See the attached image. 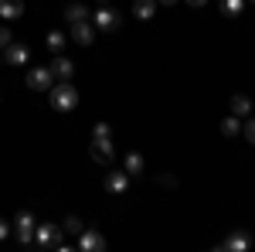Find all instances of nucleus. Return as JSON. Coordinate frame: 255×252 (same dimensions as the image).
I'll return each instance as SVG.
<instances>
[{
	"instance_id": "nucleus-1",
	"label": "nucleus",
	"mask_w": 255,
	"mask_h": 252,
	"mask_svg": "<svg viewBox=\"0 0 255 252\" xmlns=\"http://www.w3.org/2000/svg\"><path fill=\"white\" fill-rule=\"evenodd\" d=\"M48 99H51V106H55L58 113H72V109L79 106V89H75L72 82H55V85L48 89Z\"/></svg>"
},
{
	"instance_id": "nucleus-2",
	"label": "nucleus",
	"mask_w": 255,
	"mask_h": 252,
	"mask_svg": "<svg viewBox=\"0 0 255 252\" xmlns=\"http://www.w3.org/2000/svg\"><path fill=\"white\" fill-rule=\"evenodd\" d=\"M92 20H96V31H102V34H113V31H119V24H123L119 10H113V3H99Z\"/></svg>"
},
{
	"instance_id": "nucleus-3",
	"label": "nucleus",
	"mask_w": 255,
	"mask_h": 252,
	"mask_svg": "<svg viewBox=\"0 0 255 252\" xmlns=\"http://www.w3.org/2000/svg\"><path fill=\"white\" fill-rule=\"evenodd\" d=\"M89 154H92V160H96V164L109 167V164H113V157H116L113 136H92V147H89Z\"/></svg>"
},
{
	"instance_id": "nucleus-4",
	"label": "nucleus",
	"mask_w": 255,
	"mask_h": 252,
	"mask_svg": "<svg viewBox=\"0 0 255 252\" xmlns=\"http://www.w3.org/2000/svg\"><path fill=\"white\" fill-rule=\"evenodd\" d=\"M34 229H38V222H34V215H31V212H20L17 218H14V235H17L20 246L34 242Z\"/></svg>"
},
{
	"instance_id": "nucleus-5",
	"label": "nucleus",
	"mask_w": 255,
	"mask_h": 252,
	"mask_svg": "<svg viewBox=\"0 0 255 252\" xmlns=\"http://www.w3.org/2000/svg\"><path fill=\"white\" fill-rule=\"evenodd\" d=\"M34 242L41 249H61V229L58 225H38L34 229Z\"/></svg>"
},
{
	"instance_id": "nucleus-6",
	"label": "nucleus",
	"mask_w": 255,
	"mask_h": 252,
	"mask_svg": "<svg viewBox=\"0 0 255 252\" xmlns=\"http://www.w3.org/2000/svg\"><path fill=\"white\" fill-rule=\"evenodd\" d=\"M51 85H55V75H51L48 65H41V68H31V72H27V89H34V92H48Z\"/></svg>"
},
{
	"instance_id": "nucleus-7",
	"label": "nucleus",
	"mask_w": 255,
	"mask_h": 252,
	"mask_svg": "<svg viewBox=\"0 0 255 252\" xmlns=\"http://www.w3.org/2000/svg\"><path fill=\"white\" fill-rule=\"evenodd\" d=\"M249 246H252V235L245 232V229H235L228 239H221V242H218V249H228V252H245Z\"/></svg>"
},
{
	"instance_id": "nucleus-8",
	"label": "nucleus",
	"mask_w": 255,
	"mask_h": 252,
	"mask_svg": "<svg viewBox=\"0 0 255 252\" xmlns=\"http://www.w3.org/2000/svg\"><path fill=\"white\" fill-rule=\"evenodd\" d=\"M68 38L75 41V44H82V48H89V44L96 41V24H89V20H79V24H72Z\"/></svg>"
},
{
	"instance_id": "nucleus-9",
	"label": "nucleus",
	"mask_w": 255,
	"mask_h": 252,
	"mask_svg": "<svg viewBox=\"0 0 255 252\" xmlns=\"http://www.w3.org/2000/svg\"><path fill=\"white\" fill-rule=\"evenodd\" d=\"M79 249L82 252H106V239L96 229H82L79 232Z\"/></svg>"
},
{
	"instance_id": "nucleus-10",
	"label": "nucleus",
	"mask_w": 255,
	"mask_h": 252,
	"mask_svg": "<svg viewBox=\"0 0 255 252\" xmlns=\"http://www.w3.org/2000/svg\"><path fill=\"white\" fill-rule=\"evenodd\" d=\"M48 68H51V75L58 78V82H72V75H75V61L65 58V55H55V61Z\"/></svg>"
},
{
	"instance_id": "nucleus-11",
	"label": "nucleus",
	"mask_w": 255,
	"mask_h": 252,
	"mask_svg": "<svg viewBox=\"0 0 255 252\" xmlns=\"http://www.w3.org/2000/svg\"><path fill=\"white\" fill-rule=\"evenodd\" d=\"M126 188H129V174H126V171H109V177H106V191L109 194H126Z\"/></svg>"
},
{
	"instance_id": "nucleus-12",
	"label": "nucleus",
	"mask_w": 255,
	"mask_h": 252,
	"mask_svg": "<svg viewBox=\"0 0 255 252\" xmlns=\"http://www.w3.org/2000/svg\"><path fill=\"white\" fill-rule=\"evenodd\" d=\"M27 58H31V51H27L24 44H17V41H10V44L3 48V61H7V65H24Z\"/></svg>"
},
{
	"instance_id": "nucleus-13",
	"label": "nucleus",
	"mask_w": 255,
	"mask_h": 252,
	"mask_svg": "<svg viewBox=\"0 0 255 252\" xmlns=\"http://www.w3.org/2000/svg\"><path fill=\"white\" fill-rule=\"evenodd\" d=\"M24 14V0H0V17L3 20H17Z\"/></svg>"
},
{
	"instance_id": "nucleus-14",
	"label": "nucleus",
	"mask_w": 255,
	"mask_h": 252,
	"mask_svg": "<svg viewBox=\"0 0 255 252\" xmlns=\"http://www.w3.org/2000/svg\"><path fill=\"white\" fill-rule=\"evenodd\" d=\"M133 14H136L139 20H150L157 14V0H133Z\"/></svg>"
},
{
	"instance_id": "nucleus-15",
	"label": "nucleus",
	"mask_w": 255,
	"mask_h": 252,
	"mask_svg": "<svg viewBox=\"0 0 255 252\" xmlns=\"http://www.w3.org/2000/svg\"><path fill=\"white\" fill-rule=\"evenodd\" d=\"M238 133H242V116H235V113H232V116H225V119H221V136L235 140Z\"/></svg>"
},
{
	"instance_id": "nucleus-16",
	"label": "nucleus",
	"mask_w": 255,
	"mask_h": 252,
	"mask_svg": "<svg viewBox=\"0 0 255 252\" xmlns=\"http://www.w3.org/2000/svg\"><path fill=\"white\" fill-rule=\"evenodd\" d=\"M89 17V7H82V3H68L65 7V20L68 24H79V20H85Z\"/></svg>"
},
{
	"instance_id": "nucleus-17",
	"label": "nucleus",
	"mask_w": 255,
	"mask_h": 252,
	"mask_svg": "<svg viewBox=\"0 0 255 252\" xmlns=\"http://www.w3.org/2000/svg\"><path fill=\"white\" fill-rule=\"evenodd\" d=\"M232 113L245 119L249 113H252V99H249V96H232Z\"/></svg>"
},
{
	"instance_id": "nucleus-18",
	"label": "nucleus",
	"mask_w": 255,
	"mask_h": 252,
	"mask_svg": "<svg viewBox=\"0 0 255 252\" xmlns=\"http://www.w3.org/2000/svg\"><path fill=\"white\" fill-rule=\"evenodd\" d=\"M129 177H136V174H143V157L133 150V154H126V167H123Z\"/></svg>"
},
{
	"instance_id": "nucleus-19",
	"label": "nucleus",
	"mask_w": 255,
	"mask_h": 252,
	"mask_svg": "<svg viewBox=\"0 0 255 252\" xmlns=\"http://www.w3.org/2000/svg\"><path fill=\"white\" fill-rule=\"evenodd\" d=\"M65 41H68V34H61V31H51V34L44 38V44H48V51H55V55H58L61 48H65Z\"/></svg>"
},
{
	"instance_id": "nucleus-20",
	"label": "nucleus",
	"mask_w": 255,
	"mask_h": 252,
	"mask_svg": "<svg viewBox=\"0 0 255 252\" xmlns=\"http://www.w3.org/2000/svg\"><path fill=\"white\" fill-rule=\"evenodd\" d=\"M82 229H85V225H82V218H79V215H68V218L61 222V232H68V235H79Z\"/></svg>"
},
{
	"instance_id": "nucleus-21",
	"label": "nucleus",
	"mask_w": 255,
	"mask_h": 252,
	"mask_svg": "<svg viewBox=\"0 0 255 252\" xmlns=\"http://www.w3.org/2000/svg\"><path fill=\"white\" fill-rule=\"evenodd\" d=\"M221 10H225L228 17H238V14L245 10V0H221Z\"/></svg>"
},
{
	"instance_id": "nucleus-22",
	"label": "nucleus",
	"mask_w": 255,
	"mask_h": 252,
	"mask_svg": "<svg viewBox=\"0 0 255 252\" xmlns=\"http://www.w3.org/2000/svg\"><path fill=\"white\" fill-rule=\"evenodd\" d=\"M242 133H245V140H249V143L255 147V119H252V116L242 119Z\"/></svg>"
},
{
	"instance_id": "nucleus-23",
	"label": "nucleus",
	"mask_w": 255,
	"mask_h": 252,
	"mask_svg": "<svg viewBox=\"0 0 255 252\" xmlns=\"http://www.w3.org/2000/svg\"><path fill=\"white\" fill-rule=\"evenodd\" d=\"M157 184L160 188H177V177L174 174H157Z\"/></svg>"
},
{
	"instance_id": "nucleus-24",
	"label": "nucleus",
	"mask_w": 255,
	"mask_h": 252,
	"mask_svg": "<svg viewBox=\"0 0 255 252\" xmlns=\"http://www.w3.org/2000/svg\"><path fill=\"white\" fill-rule=\"evenodd\" d=\"M92 136H113V130H109V123H96V130H92Z\"/></svg>"
},
{
	"instance_id": "nucleus-25",
	"label": "nucleus",
	"mask_w": 255,
	"mask_h": 252,
	"mask_svg": "<svg viewBox=\"0 0 255 252\" xmlns=\"http://www.w3.org/2000/svg\"><path fill=\"white\" fill-rule=\"evenodd\" d=\"M10 41H14V34H10V31H7V27H0V48H7V44H10Z\"/></svg>"
},
{
	"instance_id": "nucleus-26",
	"label": "nucleus",
	"mask_w": 255,
	"mask_h": 252,
	"mask_svg": "<svg viewBox=\"0 0 255 252\" xmlns=\"http://www.w3.org/2000/svg\"><path fill=\"white\" fill-rule=\"evenodd\" d=\"M7 232H10V225H7V222H3V218H0V242H3V239H7Z\"/></svg>"
},
{
	"instance_id": "nucleus-27",
	"label": "nucleus",
	"mask_w": 255,
	"mask_h": 252,
	"mask_svg": "<svg viewBox=\"0 0 255 252\" xmlns=\"http://www.w3.org/2000/svg\"><path fill=\"white\" fill-rule=\"evenodd\" d=\"M187 3H191V7H204L208 0H187Z\"/></svg>"
},
{
	"instance_id": "nucleus-28",
	"label": "nucleus",
	"mask_w": 255,
	"mask_h": 252,
	"mask_svg": "<svg viewBox=\"0 0 255 252\" xmlns=\"http://www.w3.org/2000/svg\"><path fill=\"white\" fill-rule=\"evenodd\" d=\"M157 3H163V7H174L177 0H157Z\"/></svg>"
},
{
	"instance_id": "nucleus-29",
	"label": "nucleus",
	"mask_w": 255,
	"mask_h": 252,
	"mask_svg": "<svg viewBox=\"0 0 255 252\" xmlns=\"http://www.w3.org/2000/svg\"><path fill=\"white\" fill-rule=\"evenodd\" d=\"M252 3H255V0H252Z\"/></svg>"
}]
</instances>
